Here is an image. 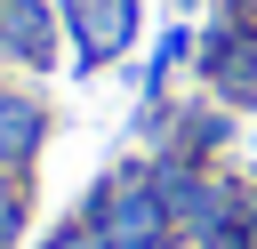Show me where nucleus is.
Instances as JSON below:
<instances>
[{"label": "nucleus", "instance_id": "obj_1", "mask_svg": "<svg viewBox=\"0 0 257 249\" xmlns=\"http://www.w3.org/2000/svg\"><path fill=\"white\" fill-rule=\"evenodd\" d=\"M72 40H80V72L112 64L137 40V0H72Z\"/></svg>", "mask_w": 257, "mask_h": 249}, {"label": "nucleus", "instance_id": "obj_2", "mask_svg": "<svg viewBox=\"0 0 257 249\" xmlns=\"http://www.w3.org/2000/svg\"><path fill=\"white\" fill-rule=\"evenodd\" d=\"M0 56H16V64H48L56 56V24H48L40 0H0Z\"/></svg>", "mask_w": 257, "mask_h": 249}, {"label": "nucleus", "instance_id": "obj_3", "mask_svg": "<svg viewBox=\"0 0 257 249\" xmlns=\"http://www.w3.org/2000/svg\"><path fill=\"white\" fill-rule=\"evenodd\" d=\"M40 137H48V112L32 96H0V177H16L40 153Z\"/></svg>", "mask_w": 257, "mask_h": 249}, {"label": "nucleus", "instance_id": "obj_4", "mask_svg": "<svg viewBox=\"0 0 257 249\" xmlns=\"http://www.w3.org/2000/svg\"><path fill=\"white\" fill-rule=\"evenodd\" d=\"M16 233H24V185H16V177H0V249H8Z\"/></svg>", "mask_w": 257, "mask_h": 249}]
</instances>
